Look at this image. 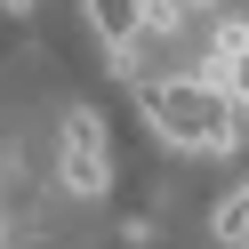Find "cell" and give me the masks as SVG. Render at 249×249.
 <instances>
[{
	"mask_svg": "<svg viewBox=\"0 0 249 249\" xmlns=\"http://www.w3.org/2000/svg\"><path fill=\"white\" fill-rule=\"evenodd\" d=\"M137 113L177 153H233V97L209 89V81H145L137 89Z\"/></svg>",
	"mask_w": 249,
	"mask_h": 249,
	"instance_id": "1",
	"label": "cell"
},
{
	"mask_svg": "<svg viewBox=\"0 0 249 249\" xmlns=\"http://www.w3.org/2000/svg\"><path fill=\"white\" fill-rule=\"evenodd\" d=\"M105 153H113V145H105V121L89 113V105H72V113H65V185H72V193H89V201L105 193V177H113Z\"/></svg>",
	"mask_w": 249,
	"mask_h": 249,
	"instance_id": "2",
	"label": "cell"
},
{
	"mask_svg": "<svg viewBox=\"0 0 249 249\" xmlns=\"http://www.w3.org/2000/svg\"><path fill=\"white\" fill-rule=\"evenodd\" d=\"M201 81L225 89L233 113H249V24H217V49H209V65H201Z\"/></svg>",
	"mask_w": 249,
	"mask_h": 249,
	"instance_id": "3",
	"label": "cell"
},
{
	"mask_svg": "<svg viewBox=\"0 0 249 249\" xmlns=\"http://www.w3.org/2000/svg\"><path fill=\"white\" fill-rule=\"evenodd\" d=\"M89 8V24H97V40L113 56H129L137 49V33H145V0H81Z\"/></svg>",
	"mask_w": 249,
	"mask_h": 249,
	"instance_id": "4",
	"label": "cell"
},
{
	"mask_svg": "<svg viewBox=\"0 0 249 249\" xmlns=\"http://www.w3.org/2000/svg\"><path fill=\"white\" fill-rule=\"evenodd\" d=\"M209 233H217V241H241V249H249V185H233V193L217 201V217H209Z\"/></svg>",
	"mask_w": 249,
	"mask_h": 249,
	"instance_id": "5",
	"label": "cell"
},
{
	"mask_svg": "<svg viewBox=\"0 0 249 249\" xmlns=\"http://www.w3.org/2000/svg\"><path fill=\"white\" fill-rule=\"evenodd\" d=\"M185 8H209V0H185Z\"/></svg>",
	"mask_w": 249,
	"mask_h": 249,
	"instance_id": "6",
	"label": "cell"
},
{
	"mask_svg": "<svg viewBox=\"0 0 249 249\" xmlns=\"http://www.w3.org/2000/svg\"><path fill=\"white\" fill-rule=\"evenodd\" d=\"M8 8H33V0H8Z\"/></svg>",
	"mask_w": 249,
	"mask_h": 249,
	"instance_id": "7",
	"label": "cell"
}]
</instances>
